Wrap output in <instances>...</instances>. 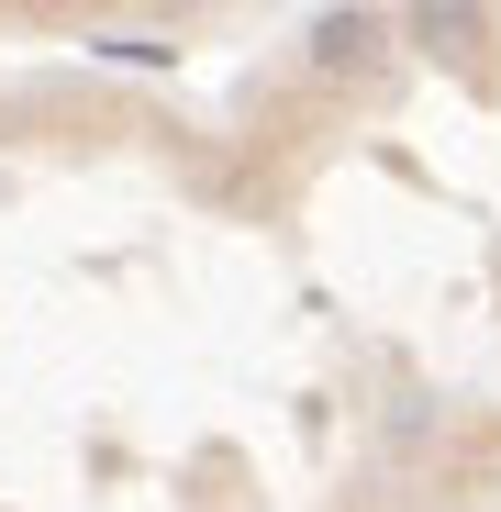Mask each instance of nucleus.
I'll use <instances>...</instances> for the list:
<instances>
[{"label":"nucleus","instance_id":"1","mask_svg":"<svg viewBox=\"0 0 501 512\" xmlns=\"http://www.w3.org/2000/svg\"><path fill=\"white\" fill-rule=\"evenodd\" d=\"M312 56H323V67L379 56V12H323V23H312Z\"/></svg>","mask_w":501,"mask_h":512},{"label":"nucleus","instance_id":"2","mask_svg":"<svg viewBox=\"0 0 501 512\" xmlns=\"http://www.w3.org/2000/svg\"><path fill=\"white\" fill-rule=\"evenodd\" d=\"M412 34H424V45H479V12H424Z\"/></svg>","mask_w":501,"mask_h":512},{"label":"nucleus","instance_id":"3","mask_svg":"<svg viewBox=\"0 0 501 512\" xmlns=\"http://www.w3.org/2000/svg\"><path fill=\"white\" fill-rule=\"evenodd\" d=\"M90 56H123V67H167V45H156V34H101Z\"/></svg>","mask_w":501,"mask_h":512}]
</instances>
